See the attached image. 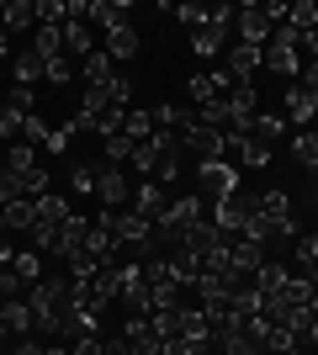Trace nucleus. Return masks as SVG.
<instances>
[{"label": "nucleus", "mask_w": 318, "mask_h": 355, "mask_svg": "<svg viewBox=\"0 0 318 355\" xmlns=\"http://www.w3.org/2000/svg\"><path fill=\"white\" fill-rule=\"evenodd\" d=\"M32 329L37 334H64V313H69V276H43L27 297Z\"/></svg>", "instance_id": "f257e3e1"}, {"label": "nucleus", "mask_w": 318, "mask_h": 355, "mask_svg": "<svg viewBox=\"0 0 318 355\" xmlns=\"http://www.w3.org/2000/svg\"><path fill=\"white\" fill-rule=\"evenodd\" d=\"M297 37H303L297 27H276V32H271V43H265V59H260V69L281 74V80H297V74H303V48H297Z\"/></svg>", "instance_id": "f03ea898"}, {"label": "nucleus", "mask_w": 318, "mask_h": 355, "mask_svg": "<svg viewBox=\"0 0 318 355\" xmlns=\"http://www.w3.org/2000/svg\"><path fill=\"white\" fill-rule=\"evenodd\" d=\"M228 27H233V6H207V21L191 32V48L197 59H218L228 48Z\"/></svg>", "instance_id": "7ed1b4c3"}, {"label": "nucleus", "mask_w": 318, "mask_h": 355, "mask_svg": "<svg viewBox=\"0 0 318 355\" xmlns=\"http://www.w3.org/2000/svg\"><path fill=\"white\" fill-rule=\"evenodd\" d=\"M96 196H101L106 212H122L127 202H133V180L122 175V164H96Z\"/></svg>", "instance_id": "20e7f679"}, {"label": "nucleus", "mask_w": 318, "mask_h": 355, "mask_svg": "<svg viewBox=\"0 0 318 355\" xmlns=\"http://www.w3.org/2000/svg\"><path fill=\"white\" fill-rule=\"evenodd\" d=\"M197 186H202V202H223L228 191H239V170H233L228 159L197 164Z\"/></svg>", "instance_id": "39448f33"}, {"label": "nucleus", "mask_w": 318, "mask_h": 355, "mask_svg": "<svg viewBox=\"0 0 318 355\" xmlns=\"http://www.w3.org/2000/svg\"><path fill=\"white\" fill-rule=\"evenodd\" d=\"M249 218H255V196H244V186H239V191H228L223 202H212V223H218L223 234H233V239H239V228Z\"/></svg>", "instance_id": "423d86ee"}, {"label": "nucleus", "mask_w": 318, "mask_h": 355, "mask_svg": "<svg viewBox=\"0 0 318 355\" xmlns=\"http://www.w3.org/2000/svg\"><path fill=\"white\" fill-rule=\"evenodd\" d=\"M233 27H239V43L265 48V43H271V32H276V21L265 16V6H244V11H233Z\"/></svg>", "instance_id": "0eeeda50"}, {"label": "nucleus", "mask_w": 318, "mask_h": 355, "mask_svg": "<svg viewBox=\"0 0 318 355\" xmlns=\"http://www.w3.org/2000/svg\"><path fill=\"white\" fill-rule=\"evenodd\" d=\"M186 154H197V164H212V159H228V133H218V128H191L186 133Z\"/></svg>", "instance_id": "6e6552de"}, {"label": "nucleus", "mask_w": 318, "mask_h": 355, "mask_svg": "<svg viewBox=\"0 0 318 355\" xmlns=\"http://www.w3.org/2000/svg\"><path fill=\"white\" fill-rule=\"evenodd\" d=\"M255 212L271 223L276 234H297V223H292V196L287 191H260L255 196Z\"/></svg>", "instance_id": "1a4fd4ad"}, {"label": "nucleus", "mask_w": 318, "mask_h": 355, "mask_svg": "<svg viewBox=\"0 0 318 355\" xmlns=\"http://www.w3.org/2000/svg\"><path fill=\"white\" fill-rule=\"evenodd\" d=\"M281 117H287V128H313L318 122V96L308 85H287V112H281Z\"/></svg>", "instance_id": "9d476101"}, {"label": "nucleus", "mask_w": 318, "mask_h": 355, "mask_svg": "<svg viewBox=\"0 0 318 355\" xmlns=\"http://www.w3.org/2000/svg\"><path fill=\"white\" fill-rule=\"evenodd\" d=\"M260 59H265V48H249V43H233L228 48V59H223V69L239 80V85H249V74L260 69Z\"/></svg>", "instance_id": "9b49d317"}, {"label": "nucleus", "mask_w": 318, "mask_h": 355, "mask_svg": "<svg viewBox=\"0 0 318 355\" xmlns=\"http://www.w3.org/2000/svg\"><path fill=\"white\" fill-rule=\"evenodd\" d=\"M228 260H233V276H244V282H255V270L265 266V244H249V239H233V250H228Z\"/></svg>", "instance_id": "f8f14e48"}, {"label": "nucleus", "mask_w": 318, "mask_h": 355, "mask_svg": "<svg viewBox=\"0 0 318 355\" xmlns=\"http://www.w3.org/2000/svg\"><path fill=\"white\" fill-rule=\"evenodd\" d=\"M138 48H143V37H138L133 21H117V27H106V53H112V59H138Z\"/></svg>", "instance_id": "ddd939ff"}, {"label": "nucleus", "mask_w": 318, "mask_h": 355, "mask_svg": "<svg viewBox=\"0 0 318 355\" xmlns=\"http://www.w3.org/2000/svg\"><path fill=\"white\" fill-rule=\"evenodd\" d=\"M122 340L133 345L138 355H159V350H165V340H159V329H154L149 318H127V329H122Z\"/></svg>", "instance_id": "4468645a"}, {"label": "nucleus", "mask_w": 318, "mask_h": 355, "mask_svg": "<svg viewBox=\"0 0 318 355\" xmlns=\"http://www.w3.org/2000/svg\"><path fill=\"white\" fill-rule=\"evenodd\" d=\"M228 154H239L249 170H265V164H271V144H260V138H249V133H228Z\"/></svg>", "instance_id": "2eb2a0df"}, {"label": "nucleus", "mask_w": 318, "mask_h": 355, "mask_svg": "<svg viewBox=\"0 0 318 355\" xmlns=\"http://www.w3.org/2000/svg\"><path fill=\"white\" fill-rule=\"evenodd\" d=\"M165 207H170V202H165V191H159L154 180H138V186H133V212H138V218H149V223H154Z\"/></svg>", "instance_id": "dca6fc26"}, {"label": "nucleus", "mask_w": 318, "mask_h": 355, "mask_svg": "<svg viewBox=\"0 0 318 355\" xmlns=\"http://www.w3.org/2000/svg\"><path fill=\"white\" fill-rule=\"evenodd\" d=\"M69 218H75V207H69V202H64L59 191L37 196V228H64Z\"/></svg>", "instance_id": "f3484780"}, {"label": "nucleus", "mask_w": 318, "mask_h": 355, "mask_svg": "<svg viewBox=\"0 0 318 355\" xmlns=\"http://www.w3.org/2000/svg\"><path fill=\"white\" fill-rule=\"evenodd\" d=\"M0 21L6 32H37V0H11V6H0Z\"/></svg>", "instance_id": "a211bd4d"}, {"label": "nucleus", "mask_w": 318, "mask_h": 355, "mask_svg": "<svg viewBox=\"0 0 318 355\" xmlns=\"http://www.w3.org/2000/svg\"><path fill=\"white\" fill-rule=\"evenodd\" d=\"M292 159L303 170H318V128H297L292 133Z\"/></svg>", "instance_id": "6ab92c4d"}, {"label": "nucleus", "mask_w": 318, "mask_h": 355, "mask_svg": "<svg viewBox=\"0 0 318 355\" xmlns=\"http://www.w3.org/2000/svg\"><path fill=\"white\" fill-rule=\"evenodd\" d=\"M32 53H37V59H64V27H37L32 32Z\"/></svg>", "instance_id": "aec40b11"}, {"label": "nucleus", "mask_w": 318, "mask_h": 355, "mask_svg": "<svg viewBox=\"0 0 318 355\" xmlns=\"http://www.w3.org/2000/svg\"><path fill=\"white\" fill-rule=\"evenodd\" d=\"M159 159H165V154H159V144H154V138H149V144H133V154H127V164H133L143 180L159 170Z\"/></svg>", "instance_id": "412c9836"}, {"label": "nucleus", "mask_w": 318, "mask_h": 355, "mask_svg": "<svg viewBox=\"0 0 318 355\" xmlns=\"http://www.w3.org/2000/svg\"><path fill=\"white\" fill-rule=\"evenodd\" d=\"M80 74H85V85H106L117 64H112V53H91V59H80Z\"/></svg>", "instance_id": "4be33fe9"}, {"label": "nucleus", "mask_w": 318, "mask_h": 355, "mask_svg": "<svg viewBox=\"0 0 318 355\" xmlns=\"http://www.w3.org/2000/svg\"><path fill=\"white\" fill-rule=\"evenodd\" d=\"M64 48H69V53H80V59H91V53H96L91 27H85V21H64Z\"/></svg>", "instance_id": "5701e85b"}, {"label": "nucleus", "mask_w": 318, "mask_h": 355, "mask_svg": "<svg viewBox=\"0 0 318 355\" xmlns=\"http://www.w3.org/2000/svg\"><path fill=\"white\" fill-rule=\"evenodd\" d=\"M11 270H16V276H21L27 286H37V282L48 276V270H43V254H37V250H21V254L11 260Z\"/></svg>", "instance_id": "b1692460"}, {"label": "nucleus", "mask_w": 318, "mask_h": 355, "mask_svg": "<svg viewBox=\"0 0 318 355\" xmlns=\"http://www.w3.org/2000/svg\"><path fill=\"white\" fill-rule=\"evenodd\" d=\"M281 133H287V117H276V112H260V117L249 122V138H260V144H276Z\"/></svg>", "instance_id": "393cba45"}, {"label": "nucleus", "mask_w": 318, "mask_h": 355, "mask_svg": "<svg viewBox=\"0 0 318 355\" xmlns=\"http://www.w3.org/2000/svg\"><path fill=\"white\" fill-rule=\"evenodd\" d=\"M0 324L11 329V334H32V308H27V302H16V297H11V302L0 308Z\"/></svg>", "instance_id": "a878e982"}, {"label": "nucleus", "mask_w": 318, "mask_h": 355, "mask_svg": "<svg viewBox=\"0 0 318 355\" xmlns=\"http://www.w3.org/2000/svg\"><path fill=\"white\" fill-rule=\"evenodd\" d=\"M11 202H32V196H27V180L0 164V207H11Z\"/></svg>", "instance_id": "bb28decb"}, {"label": "nucleus", "mask_w": 318, "mask_h": 355, "mask_svg": "<svg viewBox=\"0 0 318 355\" xmlns=\"http://www.w3.org/2000/svg\"><path fill=\"white\" fill-rule=\"evenodd\" d=\"M21 122H27V112H21L16 101H6V106H0V144H11V138L21 133Z\"/></svg>", "instance_id": "cd10ccee"}, {"label": "nucleus", "mask_w": 318, "mask_h": 355, "mask_svg": "<svg viewBox=\"0 0 318 355\" xmlns=\"http://www.w3.org/2000/svg\"><path fill=\"white\" fill-rule=\"evenodd\" d=\"M37 164H43V159H37V154H32L27 144H16L11 154H6V170H16V175H21V180H27L32 170H37Z\"/></svg>", "instance_id": "c85d7f7f"}, {"label": "nucleus", "mask_w": 318, "mask_h": 355, "mask_svg": "<svg viewBox=\"0 0 318 355\" xmlns=\"http://www.w3.org/2000/svg\"><path fill=\"white\" fill-rule=\"evenodd\" d=\"M287 27L313 32V27H318V6H313V0H297V6H292V16H287Z\"/></svg>", "instance_id": "c756f323"}, {"label": "nucleus", "mask_w": 318, "mask_h": 355, "mask_svg": "<svg viewBox=\"0 0 318 355\" xmlns=\"http://www.w3.org/2000/svg\"><path fill=\"white\" fill-rule=\"evenodd\" d=\"M69 186H75V196H91L96 191V164H69Z\"/></svg>", "instance_id": "7c9ffc66"}, {"label": "nucleus", "mask_w": 318, "mask_h": 355, "mask_svg": "<svg viewBox=\"0 0 318 355\" xmlns=\"http://www.w3.org/2000/svg\"><path fill=\"white\" fill-rule=\"evenodd\" d=\"M191 101H223V90H218V80H212V74H191Z\"/></svg>", "instance_id": "2f4dec72"}, {"label": "nucleus", "mask_w": 318, "mask_h": 355, "mask_svg": "<svg viewBox=\"0 0 318 355\" xmlns=\"http://www.w3.org/2000/svg\"><path fill=\"white\" fill-rule=\"evenodd\" d=\"M43 69H48V64H43V59H37V53H27V59H16V85L27 90V85H32V80H43Z\"/></svg>", "instance_id": "473e14b6"}, {"label": "nucleus", "mask_w": 318, "mask_h": 355, "mask_svg": "<svg viewBox=\"0 0 318 355\" xmlns=\"http://www.w3.org/2000/svg\"><path fill=\"white\" fill-rule=\"evenodd\" d=\"M69 144H75V122H59V128H53V133H48V154H69Z\"/></svg>", "instance_id": "72a5a7b5"}, {"label": "nucleus", "mask_w": 318, "mask_h": 355, "mask_svg": "<svg viewBox=\"0 0 318 355\" xmlns=\"http://www.w3.org/2000/svg\"><path fill=\"white\" fill-rule=\"evenodd\" d=\"M297 266L303 270L318 266V234H297Z\"/></svg>", "instance_id": "f704fd0d"}, {"label": "nucleus", "mask_w": 318, "mask_h": 355, "mask_svg": "<svg viewBox=\"0 0 318 355\" xmlns=\"http://www.w3.org/2000/svg\"><path fill=\"white\" fill-rule=\"evenodd\" d=\"M48 133H53V128H48L37 112H27V122H21V138H27V144H48Z\"/></svg>", "instance_id": "c9c22d12"}, {"label": "nucleus", "mask_w": 318, "mask_h": 355, "mask_svg": "<svg viewBox=\"0 0 318 355\" xmlns=\"http://www.w3.org/2000/svg\"><path fill=\"white\" fill-rule=\"evenodd\" d=\"M276 234V228H271V223H265V218H260V212H255V218H249V223H244V228H239V239H249V244H265V239H271Z\"/></svg>", "instance_id": "e433bc0d"}, {"label": "nucleus", "mask_w": 318, "mask_h": 355, "mask_svg": "<svg viewBox=\"0 0 318 355\" xmlns=\"http://www.w3.org/2000/svg\"><path fill=\"white\" fill-rule=\"evenodd\" d=\"M43 80H53V85H69V80H75V64H69V59H48Z\"/></svg>", "instance_id": "4c0bfd02"}, {"label": "nucleus", "mask_w": 318, "mask_h": 355, "mask_svg": "<svg viewBox=\"0 0 318 355\" xmlns=\"http://www.w3.org/2000/svg\"><path fill=\"white\" fill-rule=\"evenodd\" d=\"M175 16H181V21H186L191 32H197L202 21H207V6H175Z\"/></svg>", "instance_id": "58836bf2"}, {"label": "nucleus", "mask_w": 318, "mask_h": 355, "mask_svg": "<svg viewBox=\"0 0 318 355\" xmlns=\"http://www.w3.org/2000/svg\"><path fill=\"white\" fill-rule=\"evenodd\" d=\"M21 286H27V282H21V276H16V270H11V266L0 270V297H6V302H11V297H16V292H21Z\"/></svg>", "instance_id": "ea45409f"}, {"label": "nucleus", "mask_w": 318, "mask_h": 355, "mask_svg": "<svg viewBox=\"0 0 318 355\" xmlns=\"http://www.w3.org/2000/svg\"><path fill=\"white\" fill-rule=\"evenodd\" d=\"M75 355H106V340L101 334H85V340H75Z\"/></svg>", "instance_id": "a19ab883"}, {"label": "nucleus", "mask_w": 318, "mask_h": 355, "mask_svg": "<svg viewBox=\"0 0 318 355\" xmlns=\"http://www.w3.org/2000/svg\"><path fill=\"white\" fill-rule=\"evenodd\" d=\"M154 175H159V180H175V175H181V154H165V159H159V170H154Z\"/></svg>", "instance_id": "79ce46f5"}, {"label": "nucleus", "mask_w": 318, "mask_h": 355, "mask_svg": "<svg viewBox=\"0 0 318 355\" xmlns=\"http://www.w3.org/2000/svg\"><path fill=\"white\" fill-rule=\"evenodd\" d=\"M303 85L318 96V59H308V64H303Z\"/></svg>", "instance_id": "37998d69"}, {"label": "nucleus", "mask_w": 318, "mask_h": 355, "mask_svg": "<svg viewBox=\"0 0 318 355\" xmlns=\"http://www.w3.org/2000/svg\"><path fill=\"white\" fill-rule=\"evenodd\" d=\"M106 355H138V350L127 340H106Z\"/></svg>", "instance_id": "c03bdc74"}, {"label": "nucleus", "mask_w": 318, "mask_h": 355, "mask_svg": "<svg viewBox=\"0 0 318 355\" xmlns=\"http://www.w3.org/2000/svg\"><path fill=\"white\" fill-rule=\"evenodd\" d=\"M11 53V32H6V21H0V59Z\"/></svg>", "instance_id": "a18cd8bd"}, {"label": "nucleus", "mask_w": 318, "mask_h": 355, "mask_svg": "<svg viewBox=\"0 0 318 355\" xmlns=\"http://www.w3.org/2000/svg\"><path fill=\"white\" fill-rule=\"evenodd\" d=\"M11 260H16V254H11V244H6V239H0V270L11 266Z\"/></svg>", "instance_id": "49530a36"}, {"label": "nucleus", "mask_w": 318, "mask_h": 355, "mask_svg": "<svg viewBox=\"0 0 318 355\" xmlns=\"http://www.w3.org/2000/svg\"><path fill=\"white\" fill-rule=\"evenodd\" d=\"M303 345H318V318H313V329H308V340Z\"/></svg>", "instance_id": "de8ad7c7"}, {"label": "nucleus", "mask_w": 318, "mask_h": 355, "mask_svg": "<svg viewBox=\"0 0 318 355\" xmlns=\"http://www.w3.org/2000/svg\"><path fill=\"white\" fill-rule=\"evenodd\" d=\"M0 239H6V207H0Z\"/></svg>", "instance_id": "09e8293b"}, {"label": "nucleus", "mask_w": 318, "mask_h": 355, "mask_svg": "<svg viewBox=\"0 0 318 355\" xmlns=\"http://www.w3.org/2000/svg\"><path fill=\"white\" fill-rule=\"evenodd\" d=\"M303 350H308V345H297V350H287V355H303Z\"/></svg>", "instance_id": "8fccbe9b"}]
</instances>
